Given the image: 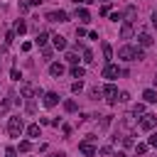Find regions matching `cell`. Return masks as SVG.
I'll return each instance as SVG.
<instances>
[{"label":"cell","mask_w":157,"mask_h":157,"mask_svg":"<svg viewBox=\"0 0 157 157\" xmlns=\"http://www.w3.org/2000/svg\"><path fill=\"white\" fill-rule=\"evenodd\" d=\"M20 96H22V98H39V96H44V91H42V88H37L34 83L25 81V83L20 86Z\"/></svg>","instance_id":"obj_1"},{"label":"cell","mask_w":157,"mask_h":157,"mask_svg":"<svg viewBox=\"0 0 157 157\" xmlns=\"http://www.w3.org/2000/svg\"><path fill=\"white\" fill-rule=\"evenodd\" d=\"M22 130H25V120H22L20 115H12V118L7 120V132H10L12 137H20Z\"/></svg>","instance_id":"obj_2"},{"label":"cell","mask_w":157,"mask_h":157,"mask_svg":"<svg viewBox=\"0 0 157 157\" xmlns=\"http://www.w3.org/2000/svg\"><path fill=\"white\" fill-rule=\"evenodd\" d=\"M155 125H157V115H152V113L140 115V130L150 132V130H155Z\"/></svg>","instance_id":"obj_3"},{"label":"cell","mask_w":157,"mask_h":157,"mask_svg":"<svg viewBox=\"0 0 157 157\" xmlns=\"http://www.w3.org/2000/svg\"><path fill=\"white\" fill-rule=\"evenodd\" d=\"M101 93L105 96V101H108L110 105H113V103H118V88H115L113 83H105V86L101 88Z\"/></svg>","instance_id":"obj_4"},{"label":"cell","mask_w":157,"mask_h":157,"mask_svg":"<svg viewBox=\"0 0 157 157\" xmlns=\"http://www.w3.org/2000/svg\"><path fill=\"white\" fill-rule=\"evenodd\" d=\"M118 59H123V61H135V47H130V44L120 47V49H118Z\"/></svg>","instance_id":"obj_5"},{"label":"cell","mask_w":157,"mask_h":157,"mask_svg":"<svg viewBox=\"0 0 157 157\" xmlns=\"http://www.w3.org/2000/svg\"><path fill=\"white\" fill-rule=\"evenodd\" d=\"M47 22H66L69 20V15L64 12V10H52V12H47V17H44Z\"/></svg>","instance_id":"obj_6"},{"label":"cell","mask_w":157,"mask_h":157,"mask_svg":"<svg viewBox=\"0 0 157 157\" xmlns=\"http://www.w3.org/2000/svg\"><path fill=\"white\" fill-rule=\"evenodd\" d=\"M101 76H103V78H108V81H113V78H118V76H120V69H118L115 64H105Z\"/></svg>","instance_id":"obj_7"},{"label":"cell","mask_w":157,"mask_h":157,"mask_svg":"<svg viewBox=\"0 0 157 157\" xmlns=\"http://www.w3.org/2000/svg\"><path fill=\"white\" fill-rule=\"evenodd\" d=\"M42 103H44V108H54V105L59 103V93H54V91H47V93L42 96Z\"/></svg>","instance_id":"obj_8"},{"label":"cell","mask_w":157,"mask_h":157,"mask_svg":"<svg viewBox=\"0 0 157 157\" xmlns=\"http://www.w3.org/2000/svg\"><path fill=\"white\" fill-rule=\"evenodd\" d=\"M135 34V27H132V20H125L123 25H120V37L123 39H130Z\"/></svg>","instance_id":"obj_9"},{"label":"cell","mask_w":157,"mask_h":157,"mask_svg":"<svg viewBox=\"0 0 157 157\" xmlns=\"http://www.w3.org/2000/svg\"><path fill=\"white\" fill-rule=\"evenodd\" d=\"M78 152L86 155V157H96V147H93V142H88V140H83V142L78 145Z\"/></svg>","instance_id":"obj_10"},{"label":"cell","mask_w":157,"mask_h":157,"mask_svg":"<svg viewBox=\"0 0 157 157\" xmlns=\"http://www.w3.org/2000/svg\"><path fill=\"white\" fill-rule=\"evenodd\" d=\"M137 42H140V47H142V49L155 44V39H152V34H150V32H140V34H137Z\"/></svg>","instance_id":"obj_11"},{"label":"cell","mask_w":157,"mask_h":157,"mask_svg":"<svg viewBox=\"0 0 157 157\" xmlns=\"http://www.w3.org/2000/svg\"><path fill=\"white\" fill-rule=\"evenodd\" d=\"M52 44H54V49H66V37L54 34V37H52Z\"/></svg>","instance_id":"obj_12"},{"label":"cell","mask_w":157,"mask_h":157,"mask_svg":"<svg viewBox=\"0 0 157 157\" xmlns=\"http://www.w3.org/2000/svg\"><path fill=\"white\" fill-rule=\"evenodd\" d=\"M66 69H64V64H59V61H54V64H49V74L52 76H61Z\"/></svg>","instance_id":"obj_13"},{"label":"cell","mask_w":157,"mask_h":157,"mask_svg":"<svg viewBox=\"0 0 157 157\" xmlns=\"http://www.w3.org/2000/svg\"><path fill=\"white\" fill-rule=\"evenodd\" d=\"M142 98H145V103H157V91L147 88V91H142Z\"/></svg>","instance_id":"obj_14"},{"label":"cell","mask_w":157,"mask_h":157,"mask_svg":"<svg viewBox=\"0 0 157 157\" xmlns=\"http://www.w3.org/2000/svg\"><path fill=\"white\" fill-rule=\"evenodd\" d=\"M76 17H78V22H88L91 20V12L86 7H76Z\"/></svg>","instance_id":"obj_15"},{"label":"cell","mask_w":157,"mask_h":157,"mask_svg":"<svg viewBox=\"0 0 157 157\" xmlns=\"http://www.w3.org/2000/svg\"><path fill=\"white\" fill-rule=\"evenodd\" d=\"M12 32L22 37V34L27 32V22H25V20H17V22H15V27H12Z\"/></svg>","instance_id":"obj_16"},{"label":"cell","mask_w":157,"mask_h":157,"mask_svg":"<svg viewBox=\"0 0 157 157\" xmlns=\"http://www.w3.org/2000/svg\"><path fill=\"white\" fill-rule=\"evenodd\" d=\"M47 42H49V32H39V34H37V39H34V44H37V47H42V49L47 47Z\"/></svg>","instance_id":"obj_17"},{"label":"cell","mask_w":157,"mask_h":157,"mask_svg":"<svg viewBox=\"0 0 157 157\" xmlns=\"http://www.w3.org/2000/svg\"><path fill=\"white\" fill-rule=\"evenodd\" d=\"M101 49H103V59H105V64H110V59H113V49H110V44H108V42H103V44H101Z\"/></svg>","instance_id":"obj_18"},{"label":"cell","mask_w":157,"mask_h":157,"mask_svg":"<svg viewBox=\"0 0 157 157\" xmlns=\"http://www.w3.org/2000/svg\"><path fill=\"white\" fill-rule=\"evenodd\" d=\"M71 76H74V78H78V81H81V78H83V76H86V69H83V66H71Z\"/></svg>","instance_id":"obj_19"},{"label":"cell","mask_w":157,"mask_h":157,"mask_svg":"<svg viewBox=\"0 0 157 157\" xmlns=\"http://www.w3.org/2000/svg\"><path fill=\"white\" fill-rule=\"evenodd\" d=\"M64 59H66L71 66H78V54H76V52H66V56H64Z\"/></svg>","instance_id":"obj_20"},{"label":"cell","mask_w":157,"mask_h":157,"mask_svg":"<svg viewBox=\"0 0 157 157\" xmlns=\"http://www.w3.org/2000/svg\"><path fill=\"white\" fill-rule=\"evenodd\" d=\"M27 135H29V137H39V125H37V123L27 125Z\"/></svg>","instance_id":"obj_21"},{"label":"cell","mask_w":157,"mask_h":157,"mask_svg":"<svg viewBox=\"0 0 157 157\" xmlns=\"http://www.w3.org/2000/svg\"><path fill=\"white\" fill-rule=\"evenodd\" d=\"M96 155H101V157H113V147H110V145H105V147L96 150Z\"/></svg>","instance_id":"obj_22"},{"label":"cell","mask_w":157,"mask_h":157,"mask_svg":"<svg viewBox=\"0 0 157 157\" xmlns=\"http://www.w3.org/2000/svg\"><path fill=\"white\" fill-rule=\"evenodd\" d=\"M93 61H96V59H93V52L83 47V64H93Z\"/></svg>","instance_id":"obj_23"},{"label":"cell","mask_w":157,"mask_h":157,"mask_svg":"<svg viewBox=\"0 0 157 157\" xmlns=\"http://www.w3.org/2000/svg\"><path fill=\"white\" fill-rule=\"evenodd\" d=\"M76 108H78V105H76V101H71V98H69V101H64V110H66V113H74Z\"/></svg>","instance_id":"obj_24"},{"label":"cell","mask_w":157,"mask_h":157,"mask_svg":"<svg viewBox=\"0 0 157 157\" xmlns=\"http://www.w3.org/2000/svg\"><path fill=\"white\" fill-rule=\"evenodd\" d=\"M132 115L137 118V115H145V103H135L132 105Z\"/></svg>","instance_id":"obj_25"},{"label":"cell","mask_w":157,"mask_h":157,"mask_svg":"<svg viewBox=\"0 0 157 157\" xmlns=\"http://www.w3.org/2000/svg\"><path fill=\"white\" fill-rule=\"evenodd\" d=\"M147 150H150L147 142H137V145H135V152H137V155H147Z\"/></svg>","instance_id":"obj_26"},{"label":"cell","mask_w":157,"mask_h":157,"mask_svg":"<svg viewBox=\"0 0 157 157\" xmlns=\"http://www.w3.org/2000/svg\"><path fill=\"white\" fill-rule=\"evenodd\" d=\"M83 91V81H74L71 83V93H81Z\"/></svg>","instance_id":"obj_27"},{"label":"cell","mask_w":157,"mask_h":157,"mask_svg":"<svg viewBox=\"0 0 157 157\" xmlns=\"http://www.w3.org/2000/svg\"><path fill=\"white\" fill-rule=\"evenodd\" d=\"M120 140H123V145H125V147H135V142H132V135H123Z\"/></svg>","instance_id":"obj_28"},{"label":"cell","mask_w":157,"mask_h":157,"mask_svg":"<svg viewBox=\"0 0 157 157\" xmlns=\"http://www.w3.org/2000/svg\"><path fill=\"white\" fill-rule=\"evenodd\" d=\"M29 150H32V142L29 140H22L20 142V152H29Z\"/></svg>","instance_id":"obj_29"},{"label":"cell","mask_w":157,"mask_h":157,"mask_svg":"<svg viewBox=\"0 0 157 157\" xmlns=\"http://www.w3.org/2000/svg\"><path fill=\"white\" fill-rule=\"evenodd\" d=\"M135 59H137V61L145 59V49H142V47H135Z\"/></svg>","instance_id":"obj_30"},{"label":"cell","mask_w":157,"mask_h":157,"mask_svg":"<svg viewBox=\"0 0 157 157\" xmlns=\"http://www.w3.org/2000/svg\"><path fill=\"white\" fill-rule=\"evenodd\" d=\"M118 101H120V103H128V101H130V93H128V91H120V93H118Z\"/></svg>","instance_id":"obj_31"},{"label":"cell","mask_w":157,"mask_h":157,"mask_svg":"<svg viewBox=\"0 0 157 157\" xmlns=\"http://www.w3.org/2000/svg\"><path fill=\"white\" fill-rule=\"evenodd\" d=\"M110 118H113V115H103V118H101V128H103V130L110 125Z\"/></svg>","instance_id":"obj_32"},{"label":"cell","mask_w":157,"mask_h":157,"mask_svg":"<svg viewBox=\"0 0 157 157\" xmlns=\"http://www.w3.org/2000/svg\"><path fill=\"white\" fill-rule=\"evenodd\" d=\"M15 42V32H5V44H12Z\"/></svg>","instance_id":"obj_33"},{"label":"cell","mask_w":157,"mask_h":157,"mask_svg":"<svg viewBox=\"0 0 157 157\" xmlns=\"http://www.w3.org/2000/svg\"><path fill=\"white\" fill-rule=\"evenodd\" d=\"M147 145H150V147H157V132H152V135H150V140H147Z\"/></svg>","instance_id":"obj_34"},{"label":"cell","mask_w":157,"mask_h":157,"mask_svg":"<svg viewBox=\"0 0 157 157\" xmlns=\"http://www.w3.org/2000/svg\"><path fill=\"white\" fill-rule=\"evenodd\" d=\"M110 20H113V22H118V20H123V12H110Z\"/></svg>","instance_id":"obj_35"},{"label":"cell","mask_w":157,"mask_h":157,"mask_svg":"<svg viewBox=\"0 0 157 157\" xmlns=\"http://www.w3.org/2000/svg\"><path fill=\"white\" fill-rule=\"evenodd\" d=\"M10 76H12V78H15V81H20V78H22V74H20V71H17V69H12V71H10Z\"/></svg>","instance_id":"obj_36"},{"label":"cell","mask_w":157,"mask_h":157,"mask_svg":"<svg viewBox=\"0 0 157 157\" xmlns=\"http://www.w3.org/2000/svg\"><path fill=\"white\" fill-rule=\"evenodd\" d=\"M103 93H101V88H91V98H101Z\"/></svg>","instance_id":"obj_37"},{"label":"cell","mask_w":157,"mask_h":157,"mask_svg":"<svg viewBox=\"0 0 157 157\" xmlns=\"http://www.w3.org/2000/svg\"><path fill=\"white\" fill-rule=\"evenodd\" d=\"M86 34H88V32H86L83 27H76V37H86Z\"/></svg>","instance_id":"obj_38"},{"label":"cell","mask_w":157,"mask_h":157,"mask_svg":"<svg viewBox=\"0 0 157 157\" xmlns=\"http://www.w3.org/2000/svg\"><path fill=\"white\" fill-rule=\"evenodd\" d=\"M29 10V2H20V12H27Z\"/></svg>","instance_id":"obj_39"},{"label":"cell","mask_w":157,"mask_h":157,"mask_svg":"<svg viewBox=\"0 0 157 157\" xmlns=\"http://www.w3.org/2000/svg\"><path fill=\"white\" fill-rule=\"evenodd\" d=\"M101 15H110V5H103L101 7Z\"/></svg>","instance_id":"obj_40"},{"label":"cell","mask_w":157,"mask_h":157,"mask_svg":"<svg viewBox=\"0 0 157 157\" xmlns=\"http://www.w3.org/2000/svg\"><path fill=\"white\" fill-rule=\"evenodd\" d=\"M32 49V42H22V52H29Z\"/></svg>","instance_id":"obj_41"},{"label":"cell","mask_w":157,"mask_h":157,"mask_svg":"<svg viewBox=\"0 0 157 157\" xmlns=\"http://www.w3.org/2000/svg\"><path fill=\"white\" fill-rule=\"evenodd\" d=\"M5 157H15V147H7L5 150Z\"/></svg>","instance_id":"obj_42"},{"label":"cell","mask_w":157,"mask_h":157,"mask_svg":"<svg viewBox=\"0 0 157 157\" xmlns=\"http://www.w3.org/2000/svg\"><path fill=\"white\" fill-rule=\"evenodd\" d=\"M150 20H152V25H155V27H157V10H155V12H152V15H150Z\"/></svg>","instance_id":"obj_43"},{"label":"cell","mask_w":157,"mask_h":157,"mask_svg":"<svg viewBox=\"0 0 157 157\" xmlns=\"http://www.w3.org/2000/svg\"><path fill=\"white\" fill-rule=\"evenodd\" d=\"M49 157H66V155H64V152H52Z\"/></svg>","instance_id":"obj_44"},{"label":"cell","mask_w":157,"mask_h":157,"mask_svg":"<svg viewBox=\"0 0 157 157\" xmlns=\"http://www.w3.org/2000/svg\"><path fill=\"white\" fill-rule=\"evenodd\" d=\"M113 157H128L125 152H113Z\"/></svg>","instance_id":"obj_45"},{"label":"cell","mask_w":157,"mask_h":157,"mask_svg":"<svg viewBox=\"0 0 157 157\" xmlns=\"http://www.w3.org/2000/svg\"><path fill=\"white\" fill-rule=\"evenodd\" d=\"M39 2H42V0H29V5H39Z\"/></svg>","instance_id":"obj_46"},{"label":"cell","mask_w":157,"mask_h":157,"mask_svg":"<svg viewBox=\"0 0 157 157\" xmlns=\"http://www.w3.org/2000/svg\"><path fill=\"white\" fill-rule=\"evenodd\" d=\"M91 2H96V0H83V5H91Z\"/></svg>","instance_id":"obj_47"},{"label":"cell","mask_w":157,"mask_h":157,"mask_svg":"<svg viewBox=\"0 0 157 157\" xmlns=\"http://www.w3.org/2000/svg\"><path fill=\"white\" fill-rule=\"evenodd\" d=\"M74 2H76V7H78V2H83V0H74Z\"/></svg>","instance_id":"obj_48"},{"label":"cell","mask_w":157,"mask_h":157,"mask_svg":"<svg viewBox=\"0 0 157 157\" xmlns=\"http://www.w3.org/2000/svg\"><path fill=\"white\" fill-rule=\"evenodd\" d=\"M155 86H157V74H155Z\"/></svg>","instance_id":"obj_49"},{"label":"cell","mask_w":157,"mask_h":157,"mask_svg":"<svg viewBox=\"0 0 157 157\" xmlns=\"http://www.w3.org/2000/svg\"><path fill=\"white\" fill-rule=\"evenodd\" d=\"M103 2H108V0H103Z\"/></svg>","instance_id":"obj_50"}]
</instances>
